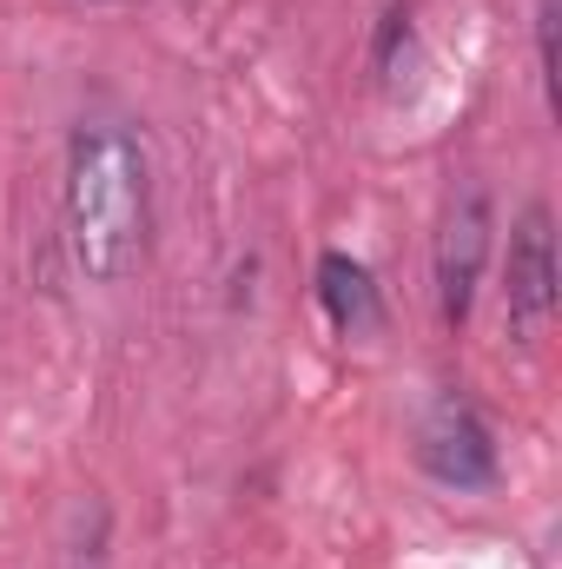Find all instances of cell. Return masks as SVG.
I'll return each instance as SVG.
<instances>
[{"mask_svg":"<svg viewBox=\"0 0 562 569\" xmlns=\"http://www.w3.org/2000/svg\"><path fill=\"white\" fill-rule=\"evenodd\" d=\"M536 67H543V93L556 107V0H536Z\"/></svg>","mask_w":562,"mask_h":569,"instance_id":"8992f818","label":"cell"},{"mask_svg":"<svg viewBox=\"0 0 562 569\" xmlns=\"http://www.w3.org/2000/svg\"><path fill=\"white\" fill-rule=\"evenodd\" d=\"M60 569H107V510H93V530H80L67 543V563Z\"/></svg>","mask_w":562,"mask_h":569,"instance_id":"52a82bcc","label":"cell"},{"mask_svg":"<svg viewBox=\"0 0 562 569\" xmlns=\"http://www.w3.org/2000/svg\"><path fill=\"white\" fill-rule=\"evenodd\" d=\"M318 305H324V318H331L344 338H364V331L384 325L378 279H371V266L351 259V252H324V259H318Z\"/></svg>","mask_w":562,"mask_h":569,"instance_id":"5b68a950","label":"cell"},{"mask_svg":"<svg viewBox=\"0 0 562 569\" xmlns=\"http://www.w3.org/2000/svg\"><path fill=\"white\" fill-rule=\"evenodd\" d=\"M107 7H120V0H107Z\"/></svg>","mask_w":562,"mask_h":569,"instance_id":"ba28073f","label":"cell"},{"mask_svg":"<svg viewBox=\"0 0 562 569\" xmlns=\"http://www.w3.org/2000/svg\"><path fill=\"white\" fill-rule=\"evenodd\" d=\"M60 239L87 284H120L152 239V159L133 127L80 120L60 172Z\"/></svg>","mask_w":562,"mask_h":569,"instance_id":"6da1fadb","label":"cell"},{"mask_svg":"<svg viewBox=\"0 0 562 569\" xmlns=\"http://www.w3.org/2000/svg\"><path fill=\"white\" fill-rule=\"evenodd\" d=\"M490 232H496L490 192H483V186H463V192L443 206L436 252H430V266H436V311H443L450 331L470 325V305H476V284H483V259H490Z\"/></svg>","mask_w":562,"mask_h":569,"instance_id":"7a4b0ae2","label":"cell"},{"mask_svg":"<svg viewBox=\"0 0 562 569\" xmlns=\"http://www.w3.org/2000/svg\"><path fill=\"white\" fill-rule=\"evenodd\" d=\"M418 463L443 490H490L496 483V437L470 398H436L418 425Z\"/></svg>","mask_w":562,"mask_h":569,"instance_id":"277c9868","label":"cell"},{"mask_svg":"<svg viewBox=\"0 0 562 569\" xmlns=\"http://www.w3.org/2000/svg\"><path fill=\"white\" fill-rule=\"evenodd\" d=\"M550 318H556V226H550V206H523L503 259V325L510 338L536 345Z\"/></svg>","mask_w":562,"mask_h":569,"instance_id":"3957f363","label":"cell"}]
</instances>
